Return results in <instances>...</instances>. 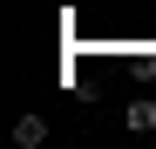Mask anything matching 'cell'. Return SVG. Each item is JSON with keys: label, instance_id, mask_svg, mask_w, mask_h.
<instances>
[{"label": "cell", "instance_id": "cell-2", "mask_svg": "<svg viewBox=\"0 0 156 149\" xmlns=\"http://www.w3.org/2000/svg\"><path fill=\"white\" fill-rule=\"evenodd\" d=\"M122 122H129L136 136H143V129H156V102H149V95H143V102H129V109H122Z\"/></svg>", "mask_w": 156, "mask_h": 149}, {"label": "cell", "instance_id": "cell-1", "mask_svg": "<svg viewBox=\"0 0 156 149\" xmlns=\"http://www.w3.org/2000/svg\"><path fill=\"white\" fill-rule=\"evenodd\" d=\"M14 142H20V149L48 142V115H20V122H14Z\"/></svg>", "mask_w": 156, "mask_h": 149}]
</instances>
